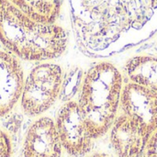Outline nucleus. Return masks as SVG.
Wrapping results in <instances>:
<instances>
[{
	"mask_svg": "<svg viewBox=\"0 0 157 157\" xmlns=\"http://www.w3.org/2000/svg\"><path fill=\"white\" fill-rule=\"evenodd\" d=\"M0 42L19 59L40 62L60 57L66 50L68 36L63 27L37 21L8 0H2Z\"/></svg>",
	"mask_w": 157,
	"mask_h": 157,
	"instance_id": "1",
	"label": "nucleus"
},
{
	"mask_svg": "<svg viewBox=\"0 0 157 157\" xmlns=\"http://www.w3.org/2000/svg\"><path fill=\"white\" fill-rule=\"evenodd\" d=\"M122 88V75L110 63H97L86 74L77 103L94 140L112 127L121 106Z\"/></svg>",
	"mask_w": 157,
	"mask_h": 157,
	"instance_id": "2",
	"label": "nucleus"
},
{
	"mask_svg": "<svg viewBox=\"0 0 157 157\" xmlns=\"http://www.w3.org/2000/svg\"><path fill=\"white\" fill-rule=\"evenodd\" d=\"M63 82L62 67L53 63L35 66L24 80L20 105L29 117L45 113L58 99Z\"/></svg>",
	"mask_w": 157,
	"mask_h": 157,
	"instance_id": "3",
	"label": "nucleus"
},
{
	"mask_svg": "<svg viewBox=\"0 0 157 157\" xmlns=\"http://www.w3.org/2000/svg\"><path fill=\"white\" fill-rule=\"evenodd\" d=\"M54 123L63 149L68 155L84 157L90 153L94 139L76 101H66L60 108Z\"/></svg>",
	"mask_w": 157,
	"mask_h": 157,
	"instance_id": "4",
	"label": "nucleus"
},
{
	"mask_svg": "<svg viewBox=\"0 0 157 157\" xmlns=\"http://www.w3.org/2000/svg\"><path fill=\"white\" fill-rule=\"evenodd\" d=\"M123 113L138 121L152 135L157 129V92L127 83L123 86L121 97Z\"/></svg>",
	"mask_w": 157,
	"mask_h": 157,
	"instance_id": "5",
	"label": "nucleus"
},
{
	"mask_svg": "<svg viewBox=\"0 0 157 157\" xmlns=\"http://www.w3.org/2000/svg\"><path fill=\"white\" fill-rule=\"evenodd\" d=\"M151 134L138 121L122 113L110 128V143L118 157H142Z\"/></svg>",
	"mask_w": 157,
	"mask_h": 157,
	"instance_id": "6",
	"label": "nucleus"
},
{
	"mask_svg": "<svg viewBox=\"0 0 157 157\" xmlns=\"http://www.w3.org/2000/svg\"><path fill=\"white\" fill-rule=\"evenodd\" d=\"M62 153L54 121L40 117L33 121L26 132L20 157H61Z\"/></svg>",
	"mask_w": 157,
	"mask_h": 157,
	"instance_id": "7",
	"label": "nucleus"
},
{
	"mask_svg": "<svg viewBox=\"0 0 157 157\" xmlns=\"http://www.w3.org/2000/svg\"><path fill=\"white\" fill-rule=\"evenodd\" d=\"M24 80L20 59L0 50V118L10 113L20 100Z\"/></svg>",
	"mask_w": 157,
	"mask_h": 157,
	"instance_id": "8",
	"label": "nucleus"
},
{
	"mask_svg": "<svg viewBox=\"0 0 157 157\" xmlns=\"http://www.w3.org/2000/svg\"><path fill=\"white\" fill-rule=\"evenodd\" d=\"M125 73L130 82L157 92V57L133 56L126 63Z\"/></svg>",
	"mask_w": 157,
	"mask_h": 157,
	"instance_id": "9",
	"label": "nucleus"
},
{
	"mask_svg": "<svg viewBox=\"0 0 157 157\" xmlns=\"http://www.w3.org/2000/svg\"><path fill=\"white\" fill-rule=\"evenodd\" d=\"M29 17L44 23H55L61 0H8Z\"/></svg>",
	"mask_w": 157,
	"mask_h": 157,
	"instance_id": "10",
	"label": "nucleus"
},
{
	"mask_svg": "<svg viewBox=\"0 0 157 157\" xmlns=\"http://www.w3.org/2000/svg\"><path fill=\"white\" fill-rule=\"evenodd\" d=\"M12 144L9 135L0 129V157H11Z\"/></svg>",
	"mask_w": 157,
	"mask_h": 157,
	"instance_id": "11",
	"label": "nucleus"
},
{
	"mask_svg": "<svg viewBox=\"0 0 157 157\" xmlns=\"http://www.w3.org/2000/svg\"><path fill=\"white\" fill-rule=\"evenodd\" d=\"M144 155L145 157H157V129L150 136Z\"/></svg>",
	"mask_w": 157,
	"mask_h": 157,
	"instance_id": "12",
	"label": "nucleus"
},
{
	"mask_svg": "<svg viewBox=\"0 0 157 157\" xmlns=\"http://www.w3.org/2000/svg\"><path fill=\"white\" fill-rule=\"evenodd\" d=\"M88 157H112V156H110L109 155L105 154V153H95V154H92L91 155H89Z\"/></svg>",
	"mask_w": 157,
	"mask_h": 157,
	"instance_id": "13",
	"label": "nucleus"
},
{
	"mask_svg": "<svg viewBox=\"0 0 157 157\" xmlns=\"http://www.w3.org/2000/svg\"><path fill=\"white\" fill-rule=\"evenodd\" d=\"M1 2H2V0H0V4H1Z\"/></svg>",
	"mask_w": 157,
	"mask_h": 157,
	"instance_id": "14",
	"label": "nucleus"
},
{
	"mask_svg": "<svg viewBox=\"0 0 157 157\" xmlns=\"http://www.w3.org/2000/svg\"><path fill=\"white\" fill-rule=\"evenodd\" d=\"M142 157H145V156H144V155H143V156H142Z\"/></svg>",
	"mask_w": 157,
	"mask_h": 157,
	"instance_id": "15",
	"label": "nucleus"
}]
</instances>
